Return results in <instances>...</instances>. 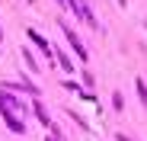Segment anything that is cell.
<instances>
[{
    "instance_id": "obj_1",
    "label": "cell",
    "mask_w": 147,
    "mask_h": 141,
    "mask_svg": "<svg viewBox=\"0 0 147 141\" xmlns=\"http://www.w3.org/2000/svg\"><path fill=\"white\" fill-rule=\"evenodd\" d=\"M64 3H67V7L74 10V13H77V16H80V19L86 22V26H93V29H96V16L90 13V7L83 3V0H64Z\"/></svg>"
},
{
    "instance_id": "obj_2",
    "label": "cell",
    "mask_w": 147,
    "mask_h": 141,
    "mask_svg": "<svg viewBox=\"0 0 147 141\" xmlns=\"http://www.w3.org/2000/svg\"><path fill=\"white\" fill-rule=\"evenodd\" d=\"M64 35H67V42L74 45V52H77V55H80V61H86V48H83V45L77 42V35H74V32H70L67 26H64Z\"/></svg>"
},
{
    "instance_id": "obj_3",
    "label": "cell",
    "mask_w": 147,
    "mask_h": 141,
    "mask_svg": "<svg viewBox=\"0 0 147 141\" xmlns=\"http://www.w3.org/2000/svg\"><path fill=\"white\" fill-rule=\"evenodd\" d=\"M3 119H7V125H10L16 135H22V132H26V128H22V122H19L16 115H13V109H3Z\"/></svg>"
},
{
    "instance_id": "obj_4",
    "label": "cell",
    "mask_w": 147,
    "mask_h": 141,
    "mask_svg": "<svg viewBox=\"0 0 147 141\" xmlns=\"http://www.w3.org/2000/svg\"><path fill=\"white\" fill-rule=\"evenodd\" d=\"M26 35H29V39H32V45H38V48H42V55H48V52H51V48H48V42H45V39H42V35H38V32H35V29H29V32H26Z\"/></svg>"
},
{
    "instance_id": "obj_5",
    "label": "cell",
    "mask_w": 147,
    "mask_h": 141,
    "mask_svg": "<svg viewBox=\"0 0 147 141\" xmlns=\"http://www.w3.org/2000/svg\"><path fill=\"white\" fill-rule=\"evenodd\" d=\"M138 96H141L144 106H147V87H144V80H138Z\"/></svg>"
}]
</instances>
